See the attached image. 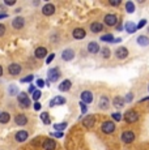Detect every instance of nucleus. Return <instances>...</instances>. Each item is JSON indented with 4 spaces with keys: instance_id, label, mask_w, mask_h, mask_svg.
Here are the masks:
<instances>
[{
    "instance_id": "14",
    "label": "nucleus",
    "mask_w": 149,
    "mask_h": 150,
    "mask_svg": "<svg viewBox=\"0 0 149 150\" xmlns=\"http://www.w3.org/2000/svg\"><path fill=\"white\" fill-rule=\"evenodd\" d=\"M28 136H29V133L26 131H20L16 133V141L17 142H24L28 140Z\"/></svg>"
},
{
    "instance_id": "50",
    "label": "nucleus",
    "mask_w": 149,
    "mask_h": 150,
    "mask_svg": "<svg viewBox=\"0 0 149 150\" xmlns=\"http://www.w3.org/2000/svg\"><path fill=\"white\" fill-rule=\"evenodd\" d=\"M116 29H118V31H120V30H122V25H118V26H116Z\"/></svg>"
},
{
    "instance_id": "31",
    "label": "nucleus",
    "mask_w": 149,
    "mask_h": 150,
    "mask_svg": "<svg viewBox=\"0 0 149 150\" xmlns=\"http://www.w3.org/2000/svg\"><path fill=\"white\" fill-rule=\"evenodd\" d=\"M41 119H42V122H43L45 124H50L51 123V120H50V117H48L47 112H42V114H41Z\"/></svg>"
},
{
    "instance_id": "41",
    "label": "nucleus",
    "mask_w": 149,
    "mask_h": 150,
    "mask_svg": "<svg viewBox=\"0 0 149 150\" xmlns=\"http://www.w3.org/2000/svg\"><path fill=\"white\" fill-rule=\"evenodd\" d=\"M37 85H38V86H39V88H43V86L46 85V83H45V81H43V80L38 79V80H37Z\"/></svg>"
},
{
    "instance_id": "18",
    "label": "nucleus",
    "mask_w": 149,
    "mask_h": 150,
    "mask_svg": "<svg viewBox=\"0 0 149 150\" xmlns=\"http://www.w3.org/2000/svg\"><path fill=\"white\" fill-rule=\"evenodd\" d=\"M24 24H25V20L22 18V17H16V18L12 21V25L15 29H21L24 26Z\"/></svg>"
},
{
    "instance_id": "42",
    "label": "nucleus",
    "mask_w": 149,
    "mask_h": 150,
    "mask_svg": "<svg viewBox=\"0 0 149 150\" xmlns=\"http://www.w3.org/2000/svg\"><path fill=\"white\" fill-rule=\"evenodd\" d=\"M5 34V26L3 24H0V37H3Z\"/></svg>"
},
{
    "instance_id": "26",
    "label": "nucleus",
    "mask_w": 149,
    "mask_h": 150,
    "mask_svg": "<svg viewBox=\"0 0 149 150\" xmlns=\"http://www.w3.org/2000/svg\"><path fill=\"white\" fill-rule=\"evenodd\" d=\"M124 102H126V100L123 99L122 97H115V98H114V100H113L114 106H115V107H118V108L123 107V106H124Z\"/></svg>"
},
{
    "instance_id": "19",
    "label": "nucleus",
    "mask_w": 149,
    "mask_h": 150,
    "mask_svg": "<svg viewBox=\"0 0 149 150\" xmlns=\"http://www.w3.org/2000/svg\"><path fill=\"white\" fill-rule=\"evenodd\" d=\"M109 103H110V100H109V98L107 97H101L99 98V108L101 110H107L109 108Z\"/></svg>"
},
{
    "instance_id": "48",
    "label": "nucleus",
    "mask_w": 149,
    "mask_h": 150,
    "mask_svg": "<svg viewBox=\"0 0 149 150\" xmlns=\"http://www.w3.org/2000/svg\"><path fill=\"white\" fill-rule=\"evenodd\" d=\"M7 17H8L7 13H1V14H0V20H1V18H7Z\"/></svg>"
},
{
    "instance_id": "8",
    "label": "nucleus",
    "mask_w": 149,
    "mask_h": 150,
    "mask_svg": "<svg viewBox=\"0 0 149 150\" xmlns=\"http://www.w3.org/2000/svg\"><path fill=\"white\" fill-rule=\"evenodd\" d=\"M8 72H9L12 76H17V74L21 73V65L13 63V64H11L9 67H8Z\"/></svg>"
},
{
    "instance_id": "33",
    "label": "nucleus",
    "mask_w": 149,
    "mask_h": 150,
    "mask_svg": "<svg viewBox=\"0 0 149 150\" xmlns=\"http://www.w3.org/2000/svg\"><path fill=\"white\" fill-rule=\"evenodd\" d=\"M111 117H113L114 120H115V122H120V120H122V114H120V112H114L113 115H111Z\"/></svg>"
},
{
    "instance_id": "32",
    "label": "nucleus",
    "mask_w": 149,
    "mask_h": 150,
    "mask_svg": "<svg viewBox=\"0 0 149 150\" xmlns=\"http://www.w3.org/2000/svg\"><path fill=\"white\" fill-rule=\"evenodd\" d=\"M8 91H9V96H16V94H20L18 93V89H17L15 85L9 86V88H8Z\"/></svg>"
},
{
    "instance_id": "25",
    "label": "nucleus",
    "mask_w": 149,
    "mask_h": 150,
    "mask_svg": "<svg viewBox=\"0 0 149 150\" xmlns=\"http://www.w3.org/2000/svg\"><path fill=\"white\" fill-rule=\"evenodd\" d=\"M136 41H137V43H139L140 46H148L149 45V38L147 35H139Z\"/></svg>"
},
{
    "instance_id": "16",
    "label": "nucleus",
    "mask_w": 149,
    "mask_h": 150,
    "mask_svg": "<svg viewBox=\"0 0 149 150\" xmlns=\"http://www.w3.org/2000/svg\"><path fill=\"white\" fill-rule=\"evenodd\" d=\"M15 122H16L17 125H26V123H28V117L25 116L24 114H18V115L16 116Z\"/></svg>"
},
{
    "instance_id": "35",
    "label": "nucleus",
    "mask_w": 149,
    "mask_h": 150,
    "mask_svg": "<svg viewBox=\"0 0 149 150\" xmlns=\"http://www.w3.org/2000/svg\"><path fill=\"white\" fill-rule=\"evenodd\" d=\"M41 90H35V91H34V93H33V99L34 100H38L39 99V98H41Z\"/></svg>"
},
{
    "instance_id": "43",
    "label": "nucleus",
    "mask_w": 149,
    "mask_h": 150,
    "mask_svg": "<svg viewBox=\"0 0 149 150\" xmlns=\"http://www.w3.org/2000/svg\"><path fill=\"white\" fill-rule=\"evenodd\" d=\"M54 57H55V54H51L50 56L47 57V60H46V64H50V63L53 62V59H54Z\"/></svg>"
},
{
    "instance_id": "11",
    "label": "nucleus",
    "mask_w": 149,
    "mask_h": 150,
    "mask_svg": "<svg viewBox=\"0 0 149 150\" xmlns=\"http://www.w3.org/2000/svg\"><path fill=\"white\" fill-rule=\"evenodd\" d=\"M85 35H87V33H85L84 29L77 28V29H74L73 30V38L74 39H84Z\"/></svg>"
},
{
    "instance_id": "49",
    "label": "nucleus",
    "mask_w": 149,
    "mask_h": 150,
    "mask_svg": "<svg viewBox=\"0 0 149 150\" xmlns=\"http://www.w3.org/2000/svg\"><path fill=\"white\" fill-rule=\"evenodd\" d=\"M118 42H122V39H120V38H116V39H114L113 43H118Z\"/></svg>"
},
{
    "instance_id": "9",
    "label": "nucleus",
    "mask_w": 149,
    "mask_h": 150,
    "mask_svg": "<svg viewBox=\"0 0 149 150\" xmlns=\"http://www.w3.org/2000/svg\"><path fill=\"white\" fill-rule=\"evenodd\" d=\"M81 102H84L85 105H87V103H92L93 102V94H92L89 90L82 91L81 93Z\"/></svg>"
},
{
    "instance_id": "22",
    "label": "nucleus",
    "mask_w": 149,
    "mask_h": 150,
    "mask_svg": "<svg viewBox=\"0 0 149 150\" xmlns=\"http://www.w3.org/2000/svg\"><path fill=\"white\" fill-rule=\"evenodd\" d=\"M90 30H92V33H99V31L104 30V25L99 24V22H93L90 25Z\"/></svg>"
},
{
    "instance_id": "4",
    "label": "nucleus",
    "mask_w": 149,
    "mask_h": 150,
    "mask_svg": "<svg viewBox=\"0 0 149 150\" xmlns=\"http://www.w3.org/2000/svg\"><path fill=\"white\" fill-rule=\"evenodd\" d=\"M135 140V133L132 131H124L122 133V141L124 144H131Z\"/></svg>"
},
{
    "instance_id": "24",
    "label": "nucleus",
    "mask_w": 149,
    "mask_h": 150,
    "mask_svg": "<svg viewBox=\"0 0 149 150\" xmlns=\"http://www.w3.org/2000/svg\"><path fill=\"white\" fill-rule=\"evenodd\" d=\"M136 29H137V25H135L132 21H130V22H127V24H126V31H127V33L133 34L135 31H136Z\"/></svg>"
},
{
    "instance_id": "44",
    "label": "nucleus",
    "mask_w": 149,
    "mask_h": 150,
    "mask_svg": "<svg viewBox=\"0 0 149 150\" xmlns=\"http://www.w3.org/2000/svg\"><path fill=\"white\" fill-rule=\"evenodd\" d=\"M110 4L114 5V7H116V5L120 4V0H110Z\"/></svg>"
},
{
    "instance_id": "10",
    "label": "nucleus",
    "mask_w": 149,
    "mask_h": 150,
    "mask_svg": "<svg viewBox=\"0 0 149 150\" xmlns=\"http://www.w3.org/2000/svg\"><path fill=\"white\" fill-rule=\"evenodd\" d=\"M74 57V52L73 50H71V48H67V50H64L62 52V59L65 60V62H70V60H72Z\"/></svg>"
},
{
    "instance_id": "45",
    "label": "nucleus",
    "mask_w": 149,
    "mask_h": 150,
    "mask_svg": "<svg viewBox=\"0 0 149 150\" xmlns=\"http://www.w3.org/2000/svg\"><path fill=\"white\" fill-rule=\"evenodd\" d=\"M34 110H35V111H39V110H41V103H39V102L34 103Z\"/></svg>"
},
{
    "instance_id": "47",
    "label": "nucleus",
    "mask_w": 149,
    "mask_h": 150,
    "mask_svg": "<svg viewBox=\"0 0 149 150\" xmlns=\"http://www.w3.org/2000/svg\"><path fill=\"white\" fill-rule=\"evenodd\" d=\"M28 91H29V93H31V94H33L34 91H35V90H34V86H33V85H30V86H29V89H28Z\"/></svg>"
},
{
    "instance_id": "1",
    "label": "nucleus",
    "mask_w": 149,
    "mask_h": 150,
    "mask_svg": "<svg viewBox=\"0 0 149 150\" xmlns=\"http://www.w3.org/2000/svg\"><path fill=\"white\" fill-rule=\"evenodd\" d=\"M124 120H126V122H127L128 124L136 123L137 120H139V114H137L135 110H128V111L124 114Z\"/></svg>"
},
{
    "instance_id": "36",
    "label": "nucleus",
    "mask_w": 149,
    "mask_h": 150,
    "mask_svg": "<svg viewBox=\"0 0 149 150\" xmlns=\"http://www.w3.org/2000/svg\"><path fill=\"white\" fill-rule=\"evenodd\" d=\"M33 79H34V77L31 76V74H29V76H26V77H24V79H21V82H31V81H33Z\"/></svg>"
},
{
    "instance_id": "21",
    "label": "nucleus",
    "mask_w": 149,
    "mask_h": 150,
    "mask_svg": "<svg viewBox=\"0 0 149 150\" xmlns=\"http://www.w3.org/2000/svg\"><path fill=\"white\" fill-rule=\"evenodd\" d=\"M88 51H89L90 54H97L99 51V46L97 42H90L89 45H88Z\"/></svg>"
},
{
    "instance_id": "27",
    "label": "nucleus",
    "mask_w": 149,
    "mask_h": 150,
    "mask_svg": "<svg viewBox=\"0 0 149 150\" xmlns=\"http://www.w3.org/2000/svg\"><path fill=\"white\" fill-rule=\"evenodd\" d=\"M9 119H11V115L8 114V112H1V114H0V123L1 124L8 123L9 122Z\"/></svg>"
},
{
    "instance_id": "15",
    "label": "nucleus",
    "mask_w": 149,
    "mask_h": 150,
    "mask_svg": "<svg viewBox=\"0 0 149 150\" xmlns=\"http://www.w3.org/2000/svg\"><path fill=\"white\" fill-rule=\"evenodd\" d=\"M115 55L118 59H126V57L128 56V50L126 47H119L118 50H116Z\"/></svg>"
},
{
    "instance_id": "5",
    "label": "nucleus",
    "mask_w": 149,
    "mask_h": 150,
    "mask_svg": "<svg viewBox=\"0 0 149 150\" xmlns=\"http://www.w3.org/2000/svg\"><path fill=\"white\" fill-rule=\"evenodd\" d=\"M60 77V73H59V69L58 68H51L50 71H48V81H58Z\"/></svg>"
},
{
    "instance_id": "38",
    "label": "nucleus",
    "mask_w": 149,
    "mask_h": 150,
    "mask_svg": "<svg viewBox=\"0 0 149 150\" xmlns=\"http://www.w3.org/2000/svg\"><path fill=\"white\" fill-rule=\"evenodd\" d=\"M80 108H81L82 114H85V112H87V105H85L84 102H80Z\"/></svg>"
},
{
    "instance_id": "52",
    "label": "nucleus",
    "mask_w": 149,
    "mask_h": 150,
    "mask_svg": "<svg viewBox=\"0 0 149 150\" xmlns=\"http://www.w3.org/2000/svg\"><path fill=\"white\" fill-rule=\"evenodd\" d=\"M148 90H149V85H148Z\"/></svg>"
},
{
    "instance_id": "46",
    "label": "nucleus",
    "mask_w": 149,
    "mask_h": 150,
    "mask_svg": "<svg viewBox=\"0 0 149 150\" xmlns=\"http://www.w3.org/2000/svg\"><path fill=\"white\" fill-rule=\"evenodd\" d=\"M4 3L7 5H13V4H16V0H5Z\"/></svg>"
},
{
    "instance_id": "37",
    "label": "nucleus",
    "mask_w": 149,
    "mask_h": 150,
    "mask_svg": "<svg viewBox=\"0 0 149 150\" xmlns=\"http://www.w3.org/2000/svg\"><path fill=\"white\" fill-rule=\"evenodd\" d=\"M145 25H147V20H141V21L137 24V29H143Z\"/></svg>"
},
{
    "instance_id": "51",
    "label": "nucleus",
    "mask_w": 149,
    "mask_h": 150,
    "mask_svg": "<svg viewBox=\"0 0 149 150\" xmlns=\"http://www.w3.org/2000/svg\"><path fill=\"white\" fill-rule=\"evenodd\" d=\"M1 74H3V67L0 65V76H1Z\"/></svg>"
},
{
    "instance_id": "23",
    "label": "nucleus",
    "mask_w": 149,
    "mask_h": 150,
    "mask_svg": "<svg viewBox=\"0 0 149 150\" xmlns=\"http://www.w3.org/2000/svg\"><path fill=\"white\" fill-rule=\"evenodd\" d=\"M47 55V50L45 47H38L35 50V57L37 59H43V57Z\"/></svg>"
},
{
    "instance_id": "34",
    "label": "nucleus",
    "mask_w": 149,
    "mask_h": 150,
    "mask_svg": "<svg viewBox=\"0 0 149 150\" xmlns=\"http://www.w3.org/2000/svg\"><path fill=\"white\" fill-rule=\"evenodd\" d=\"M102 56H104L105 59H107V57H110V50H109L107 47L102 48Z\"/></svg>"
},
{
    "instance_id": "12",
    "label": "nucleus",
    "mask_w": 149,
    "mask_h": 150,
    "mask_svg": "<svg viewBox=\"0 0 149 150\" xmlns=\"http://www.w3.org/2000/svg\"><path fill=\"white\" fill-rule=\"evenodd\" d=\"M94 123H96V117H94L93 115H88V116L82 120V124H84L87 128H92V127L94 125Z\"/></svg>"
},
{
    "instance_id": "30",
    "label": "nucleus",
    "mask_w": 149,
    "mask_h": 150,
    "mask_svg": "<svg viewBox=\"0 0 149 150\" xmlns=\"http://www.w3.org/2000/svg\"><path fill=\"white\" fill-rule=\"evenodd\" d=\"M54 128H55L58 132H63V129L67 128V123H58L54 125Z\"/></svg>"
},
{
    "instance_id": "2",
    "label": "nucleus",
    "mask_w": 149,
    "mask_h": 150,
    "mask_svg": "<svg viewBox=\"0 0 149 150\" xmlns=\"http://www.w3.org/2000/svg\"><path fill=\"white\" fill-rule=\"evenodd\" d=\"M17 99H18V103L22 108H29L30 107V99H29V97H28V94L20 93L18 96H17Z\"/></svg>"
},
{
    "instance_id": "28",
    "label": "nucleus",
    "mask_w": 149,
    "mask_h": 150,
    "mask_svg": "<svg viewBox=\"0 0 149 150\" xmlns=\"http://www.w3.org/2000/svg\"><path fill=\"white\" fill-rule=\"evenodd\" d=\"M126 11L128 13H133L135 12V4L132 1H127L126 3Z\"/></svg>"
},
{
    "instance_id": "3",
    "label": "nucleus",
    "mask_w": 149,
    "mask_h": 150,
    "mask_svg": "<svg viewBox=\"0 0 149 150\" xmlns=\"http://www.w3.org/2000/svg\"><path fill=\"white\" fill-rule=\"evenodd\" d=\"M101 129H102V132L106 133V134L113 133V132L115 131V124H114V122H105L104 124H102Z\"/></svg>"
},
{
    "instance_id": "6",
    "label": "nucleus",
    "mask_w": 149,
    "mask_h": 150,
    "mask_svg": "<svg viewBox=\"0 0 149 150\" xmlns=\"http://www.w3.org/2000/svg\"><path fill=\"white\" fill-rule=\"evenodd\" d=\"M104 21L107 26H114V25H116V22H118V17H116L115 14H106Z\"/></svg>"
},
{
    "instance_id": "29",
    "label": "nucleus",
    "mask_w": 149,
    "mask_h": 150,
    "mask_svg": "<svg viewBox=\"0 0 149 150\" xmlns=\"http://www.w3.org/2000/svg\"><path fill=\"white\" fill-rule=\"evenodd\" d=\"M101 41L102 42H111L113 43L114 42V37H113V34H105V35L101 37Z\"/></svg>"
},
{
    "instance_id": "13",
    "label": "nucleus",
    "mask_w": 149,
    "mask_h": 150,
    "mask_svg": "<svg viewBox=\"0 0 149 150\" xmlns=\"http://www.w3.org/2000/svg\"><path fill=\"white\" fill-rule=\"evenodd\" d=\"M56 148V142L51 138H47V140L43 141V149L45 150H54Z\"/></svg>"
},
{
    "instance_id": "7",
    "label": "nucleus",
    "mask_w": 149,
    "mask_h": 150,
    "mask_svg": "<svg viewBox=\"0 0 149 150\" xmlns=\"http://www.w3.org/2000/svg\"><path fill=\"white\" fill-rule=\"evenodd\" d=\"M42 13H43L45 16H51V14L55 13V7H54L53 4H50V3H47V4H45L43 8H42Z\"/></svg>"
},
{
    "instance_id": "17",
    "label": "nucleus",
    "mask_w": 149,
    "mask_h": 150,
    "mask_svg": "<svg viewBox=\"0 0 149 150\" xmlns=\"http://www.w3.org/2000/svg\"><path fill=\"white\" fill-rule=\"evenodd\" d=\"M65 103V98L63 97H55L50 100V106H62Z\"/></svg>"
},
{
    "instance_id": "39",
    "label": "nucleus",
    "mask_w": 149,
    "mask_h": 150,
    "mask_svg": "<svg viewBox=\"0 0 149 150\" xmlns=\"http://www.w3.org/2000/svg\"><path fill=\"white\" fill-rule=\"evenodd\" d=\"M132 99H133V94L132 93H128L127 96H126V99L124 100H126V102H131Z\"/></svg>"
},
{
    "instance_id": "40",
    "label": "nucleus",
    "mask_w": 149,
    "mask_h": 150,
    "mask_svg": "<svg viewBox=\"0 0 149 150\" xmlns=\"http://www.w3.org/2000/svg\"><path fill=\"white\" fill-rule=\"evenodd\" d=\"M51 136H54V137H56V138H62L64 134H63V132H55V133H53Z\"/></svg>"
},
{
    "instance_id": "20",
    "label": "nucleus",
    "mask_w": 149,
    "mask_h": 150,
    "mask_svg": "<svg viewBox=\"0 0 149 150\" xmlns=\"http://www.w3.org/2000/svg\"><path fill=\"white\" fill-rule=\"evenodd\" d=\"M71 85H72V82H71L70 80H64V81L59 85V90L60 91H68L71 89Z\"/></svg>"
}]
</instances>
